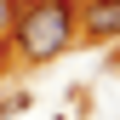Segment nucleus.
Segmentation results:
<instances>
[{"mask_svg": "<svg viewBox=\"0 0 120 120\" xmlns=\"http://www.w3.org/2000/svg\"><path fill=\"white\" fill-rule=\"evenodd\" d=\"M74 34H80V0H29L11 23V52L17 63H52L74 46Z\"/></svg>", "mask_w": 120, "mask_h": 120, "instance_id": "nucleus-1", "label": "nucleus"}, {"mask_svg": "<svg viewBox=\"0 0 120 120\" xmlns=\"http://www.w3.org/2000/svg\"><path fill=\"white\" fill-rule=\"evenodd\" d=\"M80 34L86 40H120V0H80Z\"/></svg>", "mask_w": 120, "mask_h": 120, "instance_id": "nucleus-2", "label": "nucleus"}, {"mask_svg": "<svg viewBox=\"0 0 120 120\" xmlns=\"http://www.w3.org/2000/svg\"><path fill=\"white\" fill-rule=\"evenodd\" d=\"M11 23H17V0H0V46L11 40Z\"/></svg>", "mask_w": 120, "mask_h": 120, "instance_id": "nucleus-3", "label": "nucleus"}]
</instances>
